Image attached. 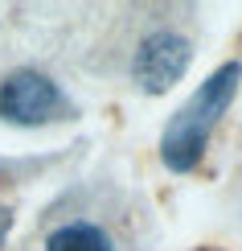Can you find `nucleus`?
Wrapping results in <instances>:
<instances>
[{
	"instance_id": "nucleus-5",
	"label": "nucleus",
	"mask_w": 242,
	"mask_h": 251,
	"mask_svg": "<svg viewBox=\"0 0 242 251\" xmlns=\"http://www.w3.org/2000/svg\"><path fill=\"white\" fill-rule=\"evenodd\" d=\"M8 231H13V210H8V206H0V247H4Z\"/></svg>"
},
{
	"instance_id": "nucleus-1",
	"label": "nucleus",
	"mask_w": 242,
	"mask_h": 251,
	"mask_svg": "<svg viewBox=\"0 0 242 251\" xmlns=\"http://www.w3.org/2000/svg\"><path fill=\"white\" fill-rule=\"evenodd\" d=\"M238 78H242V66L238 62H226L209 75L201 87L193 91V99L168 120V128L160 136V156L173 173H189L197 169L205 144H209V132L218 128V120L226 116V107L234 103V91H238Z\"/></svg>"
},
{
	"instance_id": "nucleus-2",
	"label": "nucleus",
	"mask_w": 242,
	"mask_h": 251,
	"mask_svg": "<svg viewBox=\"0 0 242 251\" xmlns=\"http://www.w3.org/2000/svg\"><path fill=\"white\" fill-rule=\"evenodd\" d=\"M62 116H70V103L54 78L37 75V70H17L0 82V120L37 128V124H54Z\"/></svg>"
},
{
	"instance_id": "nucleus-4",
	"label": "nucleus",
	"mask_w": 242,
	"mask_h": 251,
	"mask_svg": "<svg viewBox=\"0 0 242 251\" xmlns=\"http://www.w3.org/2000/svg\"><path fill=\"white\" fill-rule=\"evenodd\" d=\"M45 251H115V243L94 223H66L45 239Z\"/></svg>"
},
{
	"instance_id": "nucleus-3",
	"label": "nucleus",
	"mask_w": 242,
	"mask_h": 251,
	"mask_svg": "<svg viewBox=\"0 0 242 251\" xmlns=\"http://www.w3.org/2000/svg\"><path fill=\"white\" fill-rule=\"evenodd\" d=\"M189 62H193V46L181 37V33H148L135 50V62H132V75H135V87L148 91V95H164L168 87L185 78Z\"/></svg>"
}]
</instances>
